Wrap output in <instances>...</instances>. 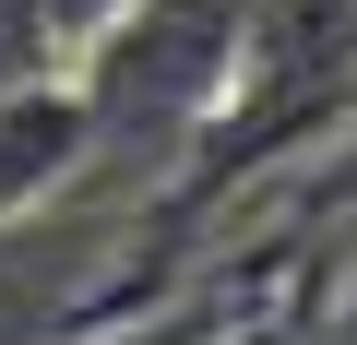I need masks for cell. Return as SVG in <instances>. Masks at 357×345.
Returning a JSON list of instances; mask_svg holds the SVG:
<instances>
[{
  "mask_svg": "<svg viewBox=\"0 0 357 345\" xmlns=\"http://www.w3.org/2000/svg\"><path fill=\"white\" fill-rule=\"evenodd\" d=\"M36 13H48V48H72V60H84V48L131 13V0H36Z\"/></svg>",
  "mask_w": 357,
  "mask_h": 345,
  "instance_id": "3",
  "label": "cell"
},
{
  "mask_svg": "<svg viewBox=\"0 0 357 345\" xmlns=\"http://www.w3.org/2000/svg\"><path fill=\"white\" fill-rule=\"evenodd\" d=\"M238 36H250V0H131V13L72 60V95H84V131H96V167H178L238 95Z\"/></svg>",
  "mask_w": 357,
  "mask_h": 345,
  "instance_id": "1",
  "label": "cell"
},
{
  "mask_svg": "<svg viewBox=\"0 0 357 345\" xmlns=\"http://www.w3.org/2000/svg\"><path fill=\"white\" fill-rule=\"evenodd\" d=\"M48 13L36 0H0V95H24V84H48Z\"/></svg>",
  "mask_w": 357,
  "mask_h": 345,
  "instance_id": "2",
  "label": "cell"
}]
</instances>
